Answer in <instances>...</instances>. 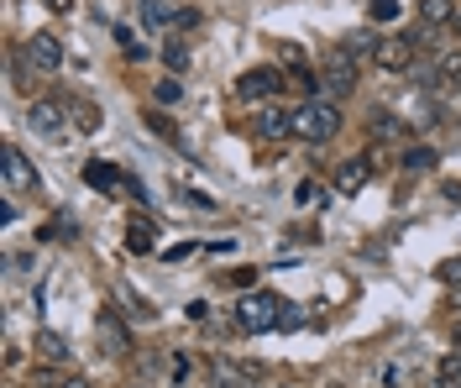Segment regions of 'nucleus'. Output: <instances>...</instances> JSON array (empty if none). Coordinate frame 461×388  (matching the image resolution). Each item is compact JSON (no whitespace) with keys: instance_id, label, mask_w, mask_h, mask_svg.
I'll return each instance as SVG.
<instances>
[{"instance_id":"nucleus-1","label":"nucleus","mask_w":461,"mask_h":388,"mask_svg":"<svg viewBox=\"0 0 461 388\" xmlns=\"http://www.w3.org/2000/svg\"><path fill=\"white\" fill-rule=\"evenodd\" d=\"M341 131V111H336V100H304V105H294V126H288V137H299V142H330Z\"/></svg>"},{"instance_id":"nucleus-2","label":"nucleus","mask_w":461,"mask_h":388,"mask_svg":"<svg viewBox=\"0 0 461 388\" xmlns=\"http://www.w3.org/2000/svg\"><path fill=\"white\" fill-rule=\"evenodd\" d=\"M236 326L247 336H262V330H278L284 326V299L267 294V289H252V294L236 299Z\"/></svg>"},{"instance_id":"nucleus-3","label":"nucleus","mask_w":461,"mask_h":388,"mask_svg":"<svg viewBox=\"0 0 461 388\" xmlns=\"http://www.w3.org/2000/svg\"><path fill=\"white\" fill-rule=\"evenodd\" d=\"M68 105L63 100H53V95H42V100H32L27 105V126L37 131V137H48V142H68Z\"/></svg>"},{"instance_id":"nucleus-4","label":"nucleus","mask_w":461,"mask_h":388,"mask_svg":"<svg viewBox=\"0 0 461 388\" xmlns=\"http://www.w3.org/2000/svg\"><path fill=\"white\" fill-rule=\"evenodd\" d=\"M236 95H241L247 105H267L273 95H284V74H278V68H247V74L236 79Z\"/></svg>"},{"instance_id":"nucleus-5","label":"nucleus","mask_w":461,"mask_h":388,"mask_svg":"<svg viewBox=\"0 0 461 388\" xmlns=\"http://www.w3.org/2000/svg\"><path fill=\"white\" fill-rule=\"evenodd\" d=\"M351 90H357V53L336 48V53L325 59V95H330V100H346Z\"/></svg>"},{"instance_id":"nucleus-6","label":"nucleus","mask_w":461,"mask_h":388,"mask_svg":"<svg viewBox=\"0 0 461 388\" xmlns=\"http://www.w3.org/2000/svg\"><path fill=\"white\" fill-rule=\"evenodd\" d=\"M373 59L383 74H414V37H383Z\"/></svg>"},{"instance_id":"nucleus-7","label":"nucleus","mask_w":461,"mask_h":388,"mask_svg":"<svg viewBox=\"0 0 461 388\" xmlns=\"http://www.w3.org/2000/svg\"><path fill=\"white\" fill-rule=\"evenodd\" d=\"M27 63L42 68V74H58V68H63V42H58L53 32H32L27 37Z\"/></svg>"},{"instance_id":"nucleus-8","label":"nucleus","mask_w":461,"mask_h":388,"mask_svg":"<svg viewBox=\"0 0 461 388\" xmlns=\"http://www.w3.org/2000/svg\"><path fill=\"white\" fill-rule=\"evenodd\" d=\"M95 341H100V352H105V357H121V352L131 347V336H126V326H121V315H115V310H100V320H95Z\"/></svg>"},{"instance_id":"nucleus-9","label":"nucleus","mask_w":461,"mask_h":388,"mask_svg":"<svg viewBox=\"0 0 461 388\" xmlns=\"http://www.w3.org/2000/svg\"><path fill=\"white\" fill-rule=\"evenodd\" d=\"M137 11H142L147 32H168V27H178V16H184V5H173V0H137Z\"/></svg>"},{"instance_id":"nucleus-10","label":"nucleus","mask_w":461,"mask_h":388,"mask_svg":"<svg viewBox=\"0 0 461 388\" xmlns=\"http://www.w3.org/2000/svg\"><path fill=\"white\" fill-rule=\"evenodd\" d=\"M27 184H37V168L27 163L22 148H5V194H16V189H27Z\"/></svg>"},{"instance_id":"nucleus-11","label":"nucleus","mask_w":461,"mask_h":388,"mask_svg":"<svg viewBox=\"0 0 461 388\" xmlns=\"http://www.w3.org/2000/svg\"><path fill=\"white\" fill-rule=\"evenodd\" d=\"M435 95H461V53L435 59Z\"/></svg>"},{"instance_id":"nucleus-12","label":"nucleus","mask_w":461,"mask_h":388,"mask_svg":"<svg viewBox=\"0 0 461 388\" xmlns=\"http://www.w3.org/2000/svg\"><path fill=\"white\" fill-rule=\"evenodd\" d=\"M210 383L215 388H252V373L226 362V357H210Z\"/></svg>"},{"instance_id":"nucleus-13","label":"nucleus","mask_w":461,"mask_h":388,"mask_svg":"<svg viewBox=\"0 0 461 388\" xmlns=\"http://www.w3.org/2000/svg\"><path fill=\"white\" fill-rule=\"evenodd\" d=\"M288 126H294V111H284V105H267L258 116V137H267V142H284Z\"/></svg>"},{"instance_id":"nucleus-14","label":"nucleus","mask_w":461,"mask_h":388,"mask_svg":"<svg viewBox=\"0 0 461 388\" xmlns=\"http://www.w3.org/2000/svg\"><path fill=\"white\" fill-rule=\"evenodd\" d=\"M367 174H373V163H367V158H351V163L336 168V189H341V194H362Z\"/></svg>"},{"instance_id":"nucleus-15","label":"nucleus","mask_w":461,"mask_h":388,"mask_svg":"<svg viewBox=\"0 0 461 388\" xmlns=\"http://www.w3.org/2000/svg\"><path fill=\"white\" fill-rule=\"evenodd\" d=\"M68 116H74V126H79L85 137H95V131H100V121H105L95 100H68Z\"/></svg>"},{"instance_id":"nucleus-16","label":"nucleus","mask_w":461,"mask_h":388,"mask_svg":"<svg viewBox=\"0 0 461 388\" xmlns=\"http://www.w3.org/2000/svg\"><path fill=\"white\" fill-rule=\"evenodd\" d=\"M414 11H420V22H425V27H451V22H456L451 0H420Z\"/></svg>"},{"instance_id":"nucleus-17","label":"nucleus","mask_w":461,"mask_h":388,"mask_svg":"<svg viewBox=\"0 0 461 388\" xmlns=\"http://www.w3.org/2000/svg\"><path fill=\"white\" fill-rule=\"evenodd\" d=\"M435 388H461V347L435 362Z\"/></svg>"},{"instance_id":"nucleus-18","label":"nucleus","mask_w":461,"mask_h":388,"mask_svg":"<svg viewBox=\"0 0 461 388\" xmlns=\"http://www.w3.org/2000/svg\"><path fill=\"white\" fill-rule=\"evenodd\" d=\"M367 131H383L388 142H399V137H414V131H409L403 121H393L388 111H373V116H367Z\"/></svg>"},{"instance_id":"nucleus-19","label":"nucleus","mask_w":461,"mask_h":388,"mask_svg":"<svg viewBox=\"0 0 461 388\" xmlns=\"http://www.w3.org/2000/svg\"><path fill=\"white\" fill-rule=\"evenodd\" d=\"M37 352H42L48 362H63L68 357V341H63L58 330H37Z\"/></svg>"},{"instance_id":"nucleus-20","label":"nucleus","mask_w":461,"mask_h":388,"mask_svg":"<svg viewBox=\"0 0 461 388\" xmlns=\"http://www.w3.org/2000/svg\"><path fill=\"white\" fill-rule=\"evenodd\" d=\"M126 247H131V252H147V247H152V226H147V221H131V231H126Z\"/></svg>"},{"instance_id":"nucleus-21","label":"nucleus","mask_w":461,"mask_h":388,"mask_svg":"<svg viewBox=\"0 0 461 388\" xmlns=\"http://www.w3.org/2000/svg\"><path fill=\"white\" fill-rule=\"evenodd\" d=\"M115 179H121V174H115L111 163H89V184H95V189H111Z\"/></svg>"},{"instance_id":"nucleus-22","label":"nucleus","mask_w":461,"mask_h":388,"mask_svg":"<svg viewBox=\"0 0 461 388\" xmlns=\"http://www.w3.org/2000/svg\"><path fill=\"white\" fill-rule=\"evenodd\" d=\"M163 59H168L173 74H184V68H189V48H184V42H168V48H163Z\"/></svg>"},{"instance_id":"nucleus-23","label":"nucleus","mask_w":461,"mask_h":388,"mask_svg":"<svg viewBox=\"0 0 461 388\" xmlns=\"http://www.w3.org/2000/svg\"><path fill=\"white\" fill-rule=\"evenodd\" d=\"M152 100H158V105H178V100H184V90H178L173 79H158V90H152Z\"/></svg>"},{"instance_id":"nucleus-24","label":"nucleus","mask_w":461,"mask_h":388,"mask_svg":"<svg viewBox=\"0 0 461 388\" xmlns=\"http://www.w3.org/2000/svg\"><path fill=\"white\" fill-rule=\"evenodd\" d=\"M373 22H399V0H373Z\"/></svg>"},{"instance_id":"nucleus-25","label":"nucleus","mask_w":461,"mask_h":388,"mask_svg":"<svg viewBox=\"0 0 461 388\" xmlns=\"http://www.w3.org/2000/svg\"><path fill=\"white\" fill-rule=\"evenodd\" d=\"M409 168H435V152L430 148H409V158H403Z\"/></svg>"},{"instance_id":"nucleus-26","label":"nucleus","mask_w":461,"mask_h":388,"mask_svg":"<svg viewBox=\"0 0 461 388\" xmlns=\"http://www.w3.org/2000/svg\"><path fill=\"white\" fill-rule=\"evenodd\" d=\"M121 184H126V194H131V200H142V205L152 200V194H147V184L137 179V174H121Z\"/></svg>"},{"instance_id":"nucleus-27","label":"nucleus","mask_w":461,"mask_h":388,"mask_svg":"<svg viewBox=\"0 0 461 388\" xmlns=\"http://www.w3.org/2000/svg\"><path fill=\"white\" fill-rule=\"evenodd\" d=\"M440 278H446L451 289H461V257H451V263H440Z\"/></svg>"},{"instance_id":"nucleus-28","label":"nucleus","mask_w":461,"mask_h":388,"mask_svg":"<svg viewBox=\"0 0 461 388\" xmlns=\"http://www.w3.org/2000/svg\"><path fill=\"white\" fill-rule=\"evenodd\" d=\"M58 388H89V378H63Z\"/></svg>"},{"instance_id":"nucleus-29","label":"nucleus","mask_w":461,"mask_h":388,"mask_svg":"<svg viewBox=\"0 0 461 388\" xmlns=\"http://www.w3.org/2000/svg\"><path fill=\"white\" fill-rule=\"evenodd\" d=\"M42 5H48V11H68V5H74V0H42Z\"/></svg>"},{"instance_id":"nucleus-30","label":"nucleus","mask_w":461,"mask_h":388,"mask_svg":"<svg viewBox=\"0 0 461 388\" xmlns=\"http://www.w3.org/2000/svg\"><path fill=\"white\" fill-rule=\"evenodd\" d=\"M456 347H461V310H456Z\"/></svg>"},{"instance_id":"nucleus-31","label":"nucleus","mask_w":461,"mask_h":388,"mask_svg":"<svg viewBox=\"0 0 461 388\" xmlns=\"http://www.w3.org/2000/svg\"><path fill=\"white\" fill-rule=\"evenodd\" d=\"M451 27H456V37H461V11H456V22H451Z\"/></svg>"}]
</instances>
